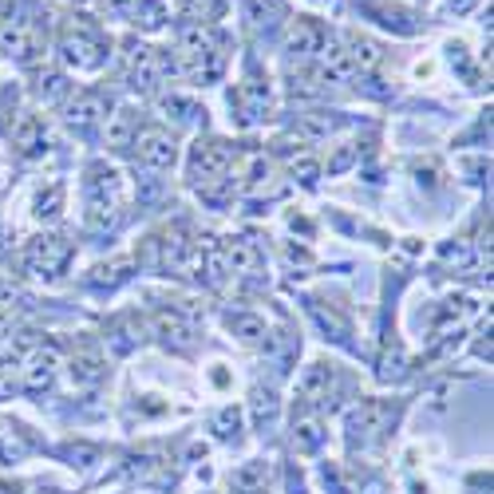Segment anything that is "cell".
<instances>
[{"instance_id": "2", "label": "cell", "mask_w": 494, "mask_h": 494, "mask_svg": "<svg viewBox=\"0 0 494 494\" xmlns=\"http://www.w3.org/2000/svg\"><path fill=\"white\" fill-rule=\"evenodd\" d=\"M289 48H293V55L320 52V28L308 25V20H297V28H293V36H289Z\"/></svg>"}, {"instance_id": "1", "label": "cell", "mask_w": 494, "mask_h": 494, "mask_svg": "<svg viewBox=\"0 0 494 494\" xmlns=\"http://www.w3.org/2000/svg\"><path fill=\"white\" fill-rule=\"evenodd\" d=\"M135 146H139L143 163H151V166H170L175 163V143H170L163 131H146Z\"/></svg>"}]
</instances>
